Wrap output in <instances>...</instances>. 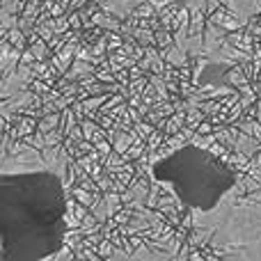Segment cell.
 <instances>
[{"instance_id": "obj_1", "label": "cell", "mask_w": 261, "mask_h": 261, "mask_svg": "<svg viewBox=\"0 0 261 261\" xmlns=\"http://www.w3.org/2000/svg\"><path fill=\"white\" fill-rule=\"evenodd\" d=\"M69 190L58 165L0 170V261H46L67 241Z\"/></svg>"}, {"instance_id": "obj_2", "label": "cell", "mask_w": 261, "mask_h": 261, "mask_svg": "<svg viewBox=\"0 0 261 261\" xmlns=\"http://www.w3.org/2000/svg\"><path fill=\"white\" fill-rule=\"evenodd\" d=\"M149 176L165 186L190 213L213 211L239 190V174L213 151L193 142L151 161Z\"/></svg>"}, {"instance_id": "obj_3", "label": "cell", "mask_w": 261, "mask_h": 261, "mask_svg": "<svg viewBox=\"0 0 261 261\" xmlns=\"http://www.w3.org/2000/svg\"><path fill=\"white\" fill-rule=\"evenodd\" d=\"M193 243L206 245L220 259L261 261V188L229 195L208 213H190Z\"/></svg>"}, {"instance_id": "obj_4", "label": "cell", "mask_w": 261, "mask_h": 261, "mask_svg": "<svg viewBox=\"0 0 261 261\" xmlns=\"http://www.w3.org/2000/svg\"><path fill=\"white\" fill-rule=\"evenodd\" d=\"M101 7L117 18H128L144 0H99Z\"/></svg>"}, {"instance_id": "obj_5", "label": "cell", "mask_w": 261, "mask_h": 261, "mask_svg": "<svg viewBox=\"0 0 261 261\" xmlns=\"http://www.w3.org/2000/svg\"><path fill=\"white\" fill-rule=\"evenodd\" d=\"M229 9L241 23H248L252 16L261 14V0H229Z\"/></svg>"}, {"instance_id": "obj_6", "label": "cell", "mask_w": 261, "mask_h": 261, "mask_svg": "<svg viewBox=\"0 0 261 261\" xmlns=\"http://www.w3.org/2000/svg\"><path fill=\"white\" fill-rule=\"evenodd\" d=\"M170 5H174V7H181V9H193L195 14H199V12H206V9H211V7H216V3L218 0H167Z\"/></svg>"}, {"instance_id": "obj_7", "label": "cell", "mask_w": 261, "mask_h": 261, "mask_svg": "<svg viewBox=\"0 0 261 261\" xmlns=\"http://www.w3.org/2000/svg\"><path fill=\"white\" fill-rule=\"evenodd\" d=\"M259 16H261V14H259Z\"/></svg>"}]
</instances>
